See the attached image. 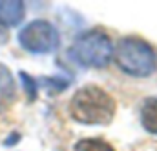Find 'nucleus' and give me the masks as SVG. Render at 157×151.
<instances>
[{
  "label": "nucleus",
  "mask_w": 157,
  "mask_h": 151,
  "mask_svg": "<svg viewBox=\"0 0 157 151\" xmlns=\"http://www.w3.org/2000/svg\"><path fill=\"white\" fill-rule=\"evenodd\" d=\"M7 40H9V35H7V29H6L4 26H0V46L7 44Z\"/></svg>",
  "instance_id": "nucleus-12"
},
{
  "label": "nucleus",
  "mask_w": 157,
  "mask_h": 151,
  "mask_svg": "<svg viewBox=\"0 0 157 151\" xmlns=\"http://www.w3.org/2000/svg\"><path fill=\"white\" fill-rule=\"evenodd\" d=\"M73 151H115V148L99 137H90V138H80L75 142Z\"/></svg>",
  "instance_id": "nucleus-8"
},
{
  "label": "nucleus",
  "mask_w": 157,
  "mask_h": 151,
  "mask_svg": "<svg viewBox=\"0 0 157 151\" xmlns=\"http://www.w3.org/2000/svg\"><path fill=\"white\" fill-rule=\"evenodd\" d=\"M18 44L31 55H49L60 47V33L48 20H31L18 31Z\"/></svg>",
  "instance_id": "nucleus-4"
},
{
  "label": "nucleus",
  "mask_w": 157,
  "mask_h": 151,
  "mask_svg": "<svg viewBox=\"0 0 157 151\" xmlns=\"http://www.w3.org/2000/svg\"><path fill=\"white\" fill-rule=\"evenodd\" d=\"M26 18V4L20 0H2L0 2V26L17 28Z\"/></svg>",
  "instance_id": "nucleus-5"
},
{
  "label": "nucleus",
  "mask_w": 157,
  "mask_h": 151,
  "mask_svg": "<svg viewBox=\"0 0 157 151\" xmlns=\"http://www.w3.org/2000/svg\"><path fill=\"white\" fill-rule=\"evenodd\" d=\"M68 113L82 126H110L117 113V102L104 87L86 84L73 93Z\"/></svg>",
  "instance_id": "nucleus-1"
},
{
  "label": "nucleus",
  "mask_w": 157,
  "mask_h": 151,
  "mask_svg": "<svg viewBox=\"0 0 157 151\" xmlns=\"http://www.w3.org/2000/svg\"><path fill=\"white\" fill-rule=\"evenodd\" d=\"M139 120H141V126L146 133L157 137V97H148L141 104Z\"/></svg>",
  "instance_id": "nucleus-7"
},
{
  "label": "nucleus",
  "mask_w": 157,
  "mask_h": 151,
  "mask_svg": "<svg viewBox=\"0 0 157 151\" xmlns=\"http://www.w3.org/2000/svg\"><path fill=\"white\" fill-rule=\"evenodd\" d=\"M40 84L44 87H48V91H51V93H60V91H64L70 86V78H64V76H44V78H40L39 86Z\"/></svg>",
  "instance_id": "nucleus-10"
},
{
  "label": "nucleus",
  "mask_w": 157,
  "mask_h": 151,
  "mask_svg": "<svg viewBox=\"0 0 157 151\" xmlns=\"http://www.w3.org/2000/svg\"><path fill=\"white\" fill-rule=\"evenodd\" d=\"M113 40L104 29L91 28L73 38L68 57L80 68L104 69L113 60Z\"/></svg>",
  "instance_id": "nucleus-2"
},
{
  "label": "nucleus",
  "mask_w": 157,
  "mask_h": 151,
  "mask_svg": "<svg viewBox=\"0 0 157 151\" xmlns=\"http://www.w3.org/2000/svg\"><path fill=\"white\" fill-rule=\"evenodd\" d=\"M119 71L132 78H148L157 71V53L154 46L139 37L121 38L113 49Z\"/></svg>",
  "instance_id": "nucleus-3"
},
{
  "label": "nucleus",
  "mask_w": 157,
  "mask_h": 151,
  "mask_svg": "<svg viewBox=\"0 0 157 151\" xmlns=\"http://www.w3.org/2000/svg\"><path fill=\"white\" fill-rule=\"evenodd\" d=\"M18 76H20V82H22V87H24L28 98L33 102L39 97V80L35 76H31L29 73H26V71H20Z\"/></svg>",
  "instance_id": "nucleus-9"
},
{
  "label": "nucleus",
  "mask_w": 157,
  "mask_h": 151,
  "mask_svg": "<svg viewBox=\"0 0 157 151\" xmlns=\"http://www.w3.org/2000/svg\"><path fill=\"white\" fill-rule=\"evenodd\" d=\"M17 100V82L6 64L0 62V113L9 109Z\"/></svg>",
  "instance_id": "nucleus-6"
},
{
  "label": "nucleus",
  "mask_w": 157,
  "mask_h": 151,
  "mask_svg": "<svg viewBox=\"0 0 157 151\" xmlns=\"http://www.w3.org/2000/svg\"><path fill=\"white\" fill-rule=\"evenodd\" d=\"M18 140H20V133H11V135H9L6 140H4V146H6V148H9V146H15Z\"/></svg>",
  "instance_id": "nucleus-11"
}]
</instances>
